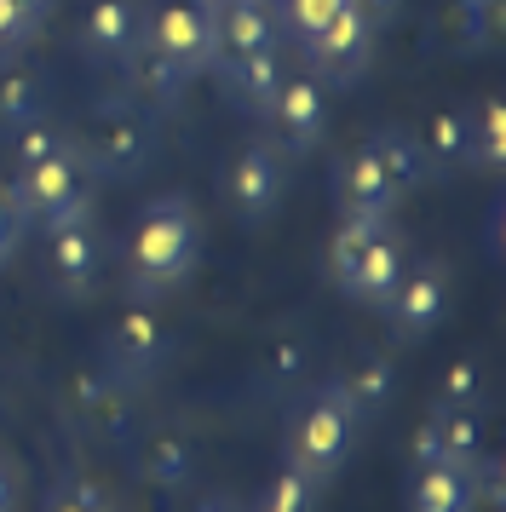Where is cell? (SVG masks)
<instances>
[{"instance_id": "1", "label": "cell", "mask_w": 506, "mask_h": 512, "mask_svg": "<svg viewBox=\"0 0 506 512\" xmlns=\"http://www.w3.org/2000/svg\"><path fill=\"white\" fill-rule=\"evenodd\" d=\"M202 259V225L184 196H156L144 202L127 231V277L133 294H167L179 288Z\"/></svg>"}, {"instance_id": "2", "label": "cell", "mask_w": 506, "mask_h": 512, "mask_svg": "<svg viewBox=\"0 0 506 512\" xmlns=\"http://www.w3.org/2000/svg\"><path fill=\"white\" fill-rule=\"evenodd\" d=\"M351 449H357V415L340 397V386L322 380L317 392H305V403L288 420V461L282 466H294L305 484L328 489L345 472Z\"/></svg>"}, {"instance_id": "3", "label": "cell", "mask_w": 506, "mask_h": 512, "mask_svg": "<svg viewBox=\"0 0 506 512\" xmlns=\"http://www.w3.org/2000/svg\"><path fill=\"white\" fill-rule=\"evenodd\" d=\"M403 236L386 225H368V219H340V231L328 242V277L340 282V294L363 305H386L397 277H403Z\"/></svg>"}, {"instance_id": "4", "label": "cell", "mask_w": 506, "mask_h": 512, "mask_svg": "<svg viewBox=\"0 0 506 512\" xmlns=\"http://www.w3.org/2000/svg\"><path fill=\"white\" fill-rule=\"evenodd\" d=\"M92 179L87 162H81V150L75 144H58L46 162L23 167L18 179H12V196H18L23 208V225H35V231H58L69 219H87L92 213Z\"/></svg>"}, {"instance_id": "5", "label": "cell", "mask_w": 506, "mask_h": 512, "mask_svg": "<svg viewBox=\"0 0 506 512\" xmlns=\"http://www.w3.org/2000/svg\"><path fill=\"white\" fill-rule=\"evenodd\" d=\"M219 185H225V202L236 219H248V225L271 219L282 208V196H288V150L271 139L236 144V156L225 162V179Z\"/></svg>"}, {"instance_id": "6", "label": "cell", "mask_w": 506, "mask_h": 512, "mask_svg": "<svg viewBox=\"0 0 506 512\" xmlns=\"http://www.w3.org/2000/svg\"><path fill=\"white\" fill-rule=\"evenodd\" d=\"M144 52H156L161 64L179 75H196L213 58V6L207 0H161L156 18H144Z\"/></svg>"}, {"instance_id": "7", "label": "cell", "mask_w": 506, "mask_h": 512, "mask_svg": "<svg viewBox=\"0 0 506 512\" xmlns=\"http://www.w3.org/2000/svg\"><path fill=\"white\" fill-rule=\"evenodd\" d=\"M167 357H173V334H167V323H161L156 311H144V305L121 311L110 323V334H104V363H110L104 374L121 380V386L156 380V374L167 369Z\"/></svg>"}, {"instance_id": "8", "label": "cell", "mask_w": 506, "mask_h": 512, "mask_svg": "<svg viewBox=\"0 0 506 512\" xmlns=\"http://www.w3.org/2000/svg\"><path fill=\"white\" fill-rule=\"evenodd\" d=\"M397 202H403V190H397V179H391V167L374 139H363L334 167V208H340V219L386 225L391 213H397Z\"/></svg>"}, {"instance_id": "9", "label": "cell", "mask_w": 506, "mask_h": 512, "mask_svg": "<svg viewBox=\"0 0 506 512\" xmlns=\"http://www.w3.org/2000/svg\"><path fill=\"white\" fill-rule=\"evenodd\" d=\"M397 328V340H426L443 328L449 317V271L437 259H420V265H403V277L391 288V300L380 305Z\"/></svg>"}, {"instance_id": "10", "label": "cell", "mask_w": 506, "mask_h": 512, "mask_svg": "<svg viewBox=\"0 0 506 512\" xmlns=\"http://www.w3.org/2000/svg\"><path fill=\"white\" fill-rule=\"evenodd\" d=\"M305 58H311L317 81H351V75H363L368 58H374V24L345 0L317 35H305Z\"/></svg>"}, {"instance_id": "11", "label": "cell", "mask_w": 506, "mask_h": 512, "mask_svg": "<svg viewBox=\"0 0 506 512\" xmlns=\"http://www.w3.org/2000/svg\"><path fill=\"white\" fill-rule=\"evenodd\" d=\"M75 150H81L92 179H138L150 167V156H156V133H150V121H138V116H110Z\"/></svg>"}, {"instance_id": "12", "label": "cell", "mask_w": 506, "mask_h": 512, "mask_svg": "<svg viewBox=\"0 0 506 512\" xmlns=\"http://www.w3.org/2000/svg\"><path fill=\"white\" fill-rule=\"evenodd\" d=\"M265 116H271L282 150H311L322 139V127H328V93H322L317 75H282Z\"/></svg>"}, {"instance_id": "13", "label": "cell", "mask_w": 506, "mask_h": 512, "mask_svg": "<svg viewBox=\"0 0 506 512\" xmlns=\"http://www.w3.org/2000/svg\"><path fill=\"white\" fill-rule=\"evenodd\" d=\"M46 271H52L58 288L75 294V300L98 288V277H104V236L92 225V213L87 219H69L58 231H46Z\"/></svg>"}, {"instance_id": "14", "label": "cell", "mask_w": 506, "mask_h": 512, "mask_svg": "<svg viewBox=\"0 0 506 512\" xmlns=\"http://www.w3.org/2000/svg\"><path fill=\"white\" fill-rule=\"evenodd\" d=\"M276 41V12L265 0H219L213 6V58L207 64H230L248 52Z\"/></svg>"}, {"instance_id": "15", "label": "cell", "mask_w": 506, "mask_h": 512, "mask_svg": "<svg viewBox=\"0 0 506 512\" xmlns=\"http://www.w3.org/2000/svg\"><path fill=\"white\" fill-rule=\"evenodd\" d=\"M409 512H478V466L460 461L409 466Z\"/></svg>"}, {"instance_id": "16", "label": "cell", "mask_w": 506, "mask_h": 512, "mask_svg": "<svg viewBox=\"0 0 506 512\" xmlns=\"http://www.w3.org/2000/svg\"><path fill=\"white\" fill-rule=\"evenodd\" d=\"M81 35H87L92 58H104V64H133L138 41H144V6H138V0H92Z\"/></svg>"}, {"instance_id": "17", "label": "cell", "mask_w": 506, "mask_h": 512, "mask_svg": "<svg viewBox=\"0 0 506 512\" xmlns=\"http://www.w3.org/2000/svg\"><path fill=\"white\" fill-rule=\"evenodd\" d=\"M420 156H426V167H437V173H466V167H478V116H472V110H443V116H432V127L420 133Z\"/></svg>"}, {"instance_id": "18", "label": "cell", "mask_w": 506, "mask_h": 512, "mask_svg": "<svg viewBox=\"0 0 506 512\" xmlns=\"http://www.w3.org/2000/svg\"><path fill=\"white\" fill-rule=\"evenodd\" d=\"M334 386H340V397L351 403L357 426H368V420L391 403V392H397V374H391V363L380 357V351H368V357H357V363H351Z\"/></svg>"}, {"instance_id": "19", "label": "cell", "mask_w": 506, "mask_h": 512, "mask_svg": "<svg viewBox=\"0 0 506 512\" xmlns=\"http://www.w3.org/2000/svg\"><path fill=\"white\" fill-rule=\"evenodd\" d=\"M219 75L230 81V93H236V104H248V110H265L271 104V93L282 87V47H259L248 52V58H230V64H219Z\"/></svg>"}, {"instance_id": "20", "label": "cell", "mask_w": 506, "mask_h": 512, "mask_svg": "<svg viewBox=\"0 0 506 512\" xmlns=\"http://www.w3.org/2000/svg\"><path fill=\"white\" fill-rule=\"evenodd\" d=\"M432 438H437V461H460L478 466L483 455V415L478 409H437L432 403Z\"/></svg>"}, {"instance_id": "21", "label": "cell", "mask_w": 506, "mask_h": 512, "mask_svg": "<svg viewBox=\"0 0 506 512\" xmlns=\"http://www.w3.org/2000/svg\"><path fill=\"white\" fill-rule=\"evenodd\" d=\"M41 121H46L41 75H29V70L0 75V133L12 139V133H23V127H41Z\"/></svg>"}, {"instance_id": "22", "label": "cell", "mask_w": 506, "mask_h": 512, "mask_svg": "<svg viewBox=\"0 0 506 512\" xmlns=\"http://www.w3.org/2000/svg\"><path fill=\"white\" fill-rule=\"evenodd\" d=\"M138 472H144L156 489H167V495H173V489H184L190 478H196V449H190L184 438H156L150 449H144Z\"/></svg>"}, {"instance_id": "23", "label": "cell", "mask_w": 506, "mask_h": 512, "mask_svg": "<svg viewBox=\"0 0 506 512\" xmlns=\"http://www.w3.org/2000/svg\"><path fill=\"white\" fill-rule=\"evenodd\" d=\"M374 144H380V156H386L391 179H397L403 196L426 185V156H420V139H414L409 127H386V133H374Z\"/></svg>"}, {"instance_id": "24", "label": "cell", "mask_w": 506, "mask_h": 512, "mask_svg": "<svg viewBox=\"0 0 506 512\" xmlns=\"http://www.w3.org/2000/svg\"><path fill=\"white\" fill-rule=\"evenodd\" d=\"M317 495H322L317 484H305V478H299L294 466H282V472H276L271 484L259 489L253 512H317Z\"/></svg>"}, {"instance_id": "25", "label": "cell", "mask_w": 506, "mask_h": 512, "mask_svg": "<svg viewBox=\"0 0 506 512\" xmlns=\"http://www.w3.org/2000/svg\"><path fill=\"white\" fill-rule=\"evenodd\" d=\"M478 392H483V374L472 357H455L449 374H443V392H437V409H478Z\"/></svg>"}, {"instance_id": "26", "label": "cell", "mask_w": 506, "mask_h": 512, "mask_svg": "<svg viewBox=\"0 0 506 512\" xmlns=\"http://www.w3.org/2000/svg\"><path fill=\"white\" fill-rule=\"evenodd\" d=\"M6 144H12V167H18V173H23V167L46 162V156H52V150L64 144V133H52V127H46V121H41V127H23V133H12V139H6Z\"/></svg>"}, {"instance_id": "27", "label": "cell", "mask_w": 506, "mask_h": 512, "mask_svg": "<svg viewBox=\"0 0 506 512\" xmlns=\"http://www.w3.org/2000/svg\"><path fill=\"white\" fill-rule=\"evenodd\" d=\"M340 6H345V0H282V24L305 41V35H317V29L328 24Z\"/></svg>"}, {"instance_id": "28", "label": "cell", "mask_w": 506, "mask_h": 512, "mask_svg": "<svg viewBox=\"0 0 506 512\" xmlns=\"http://www.w3.org/2000/svg\"><path fill=\"white\" fill-rule=\"evenodd\" d=\"M41 6L46 0H0V52L18 47L23 35L41 24Z\"/></svg>"}, {"instance_id": "29", "label": "cell", "mask_w": 506, "mask_h": 512, "mask_svg": "<svg viewBox=\"0 0 506 512\" xmlns=\"http://www.w3.org/2000/svg\"><path fill=\"white\" fill-rule=\"evenodd\" d=\"M23 208H18V196H12V185H0V265H12V254L23 248Z\"/></svg>"}, {"instance_id": "30", "label": "cell", "mask_w": 506, "mask_h": 512, "mask_svg": "<svg viewBox=\"0 0 506 512\" xmlns=\"http://www.w3.org/2000/svg\"><path fill=\"white\" fill-rule=\"evenodd\" d=\"M501 144H506V116L501 104H483V127H478V156L489 167H501Z\"/></svg>"}, {"instance_id": "31", "label": "cell", "mask_w": 506, "mask_h": 512, "mask_svg": "<svg viewBox=\"0 0 506 512\" xmlns=\"http://www.w3.org/2000/svg\"><path fill=\"white\" fill-rule=\"evenodd\" d=\"M69 501H75L81 512H127L110 489H98V484H75V489H69Z\"/></svg>"}, {"instance_id": "32", "label": "cell", "mask_w": 506, "mask_h": 512, "mask_svg": "<svg viewBox=\"0 0 506 512\" xmlns=\"http://www.w3.org/2000/svg\"><path fill=\"white\" fill-rule=\"evenodd\" d=\"M0 512H18V466L0 449Z\"/></svg>"}, {"instance_id": "33", "label": "cell", "mask_w": 506, "mask_h": 512, "mask_svg": "<svg viewBox=\"0 0 506 512\" xmlns=\"http://www.w3.org/2000/svg\"><path fill=\"white\" fill-rule=\"evenodd\" d=\"M184 512H242V501H236V495H225V489H207V495H196Z\"/></svg>"}, {"instance_id": "34", "label": "cell", "mask_w": 506, "mask_h": 512, "mask_svg": "<svg viewBox=\"0 0 506 512\" xmlns=\"http://www.w3.org/2000/svg\"><path fill=\"white\" fill-rule=\"evenodd\" d=\"M351 6L363 12L368 24H380V18H391V12H397V0H351Z\"/></svg>"}, {"instance_id": "35", "label": "cell", "mask_w": 506, "mask_h": 512, "mask_svg": "<svg viewBox=\"0 0 506 512\" xmlns=\"http://www.w3.org/2000/svg\"><path fill=\"white\" fill-rule=\"evenodd\" d=\"M460 6H466V12H478V6H483V12H489V6H495V0H460Z\"/></svg>"}, {"instance_id": "36", "label": "cell", "mask_w": 506, "mask_h": 512, "mask_svg": "<svg viewBox=\"0 0 506 512\" xmlns=\"http://www.w3.org/2000/svg\"><path fill=\"white\" fill-rule=\"evenodd\" d=\"M52 512H81V507H75V501H69V495H64V501H58V507H52Z\"/></svg>"}, {"instance_id": "37", "label": "cell", "mask_w": 506, "mask_h": 512, "mask_svg": "<svg viewBox=\"0 0 506 512\" xmlns=\"http://www.w3.org/2000/svg\"><path fill=\"white\" fill-rule=\"evenodd\" d=\"M207 6H213V0H207Z\"/></svg>"}]
</instances>
